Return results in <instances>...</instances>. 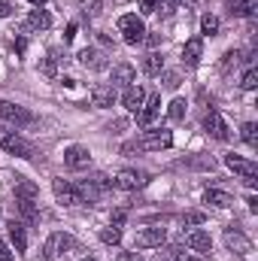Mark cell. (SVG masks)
Segmentation results:
<instances>
[{
  "instance_id": "f546056e",
  "label": "cell",
  "mask_w": 258,
  "mask_h": 261,
  "mask_svg": "<svg viewBox=\"0 0 258 261\" xmlns=\"http://www.w3.org/2000/svg\"><path fill=\"white\" fill-rule=\"evenodd\" d=\"M200 31H203V34H210V37H216V34H219V18L207 12V15L200 18Z\"/></svg>"
},
{
  "instance_id": "7bdbcfd3",
  "label": "cell",
  "mask_w": 258,
  "mask_h": 261,
  "mask_svg": "<svg viewBox=\"0 0 258 261\" xmlns=\"http://www.w3.org/2000/svg\"><path fill=\"white\" fill-rule=\"evenodd\" d=\"M246 203H249V210H252V213H258V197H255V195L249 197V200H246Z\"/></svg>"
},
{
  "instance_id": "f1b7e54d",
  "label": "cell",
  "mask_w": 258,
  "mask_h": 261,
  "mask_svg": "<svg viewBox=\"0 0 258 261\" xmlns=\"http://www.w3.org/2000/svg\"><path fill=\"white\" fill-rule=\"evenodd\" d=\"M100 240H104V243H110V246H116V243H122V228H116V225H110V228H104V231H100Z\"/></svg>"
},
{
  "instance_id": "8992f818",
  "label": "cell",
  "mask_w": 258,
  "mask_h": 261,
  "mask_svg": "<svg viewBox=\"0 0 258 261\" xmlns=\"http://www.w3.org/2000/svg\"><path fill=\"white\" fill-rule=\"evenodd\" d=\"M146 182H149V173H143V170H134V167L122 170V173L113 179V186H116V189H122V192H137V189H143Z\"/></svg>"
},
{
  "instance_id": "44dd1931",
  "label": "cell",
  "mask_w": 258,
  "mask_h": 261,
  "mask_svg": "<svg viewBox=\"0 0 258 261\" xmlns=\"http://www.w3.org/2000/svg\"><path fill=\"white\" fill-rule=\"evenodd\" d=\"M37 195H40L37 182H31L24 176H15V200H37Z\"/></svg>"
},
{
  "instance_id": "74e56055",
  "label": "cell",
  "mask_w": 258,
  "mask_h": 261,
  "mask_svg": "<svg viewBox=\"0 0 258 261\" xmlns=\"http://www.w3.org/2000/svg\"><path fill=\"white\" fill-rule=\"evenodd\" d=\"M146 43H149L152 49H155V46H161V34H149V37H146Z\"/></svg>"
},
{
  "instance_id": "c3c4849f",
  "label": "cell",
  "mask_w": 258,
  "mask_h": 261,
  "mask_svg": "<svg viewBox=\"0 0 258 261\" xmlns=\"http://www.w3.org/2000/svg\"><path fill=\"white\" fill-rule=\"evenodd\" d=\"M82 261H97V258H82Z\"/></svg>"
},
{
  "instance_id": "9a60e30c",
  "label": "cell",
  "mask_w": 258,
  "mask_h": 261,
  "mask_svg": "<svg viewBox=\"0 0 258 261\" xmlns=\"http://www.w3.org/2000/svg\"><path fill=\"white\" fill-rule=\"evenodd\" d=\"M137 82V70L131 64H116L113 67V79H110V85L113 88H128Z\"/></svg>"
},
{
  "instance_id": "ba28073f",
  "label": "cell",
  "mask_w": 258,
  "mask_h": 261,
  "mask_svg": "<svg viewBox=\"0 0 258 261\" xmlns=\"http://www.w3.org/2000/svg\"><path fill=\"white\" fill-rule=\"evenodd\" d=\"M225 243H228V249L237 252V255H249V252H252V240H249L240 228H234V225L225 231Z\"/></svg>"
},
{
  "instance_id": "681fc988",
  "label": "cell",
  "mask_w": 258,
  "mask_h": 261,
  "mask_svg": "<svg viewBox=\"0 0 258 261\" xmlns=\"http://www.w3.org/2000/svg\"><path fill=\"white\" fill-rule=\"evenodd\" d=\"M170 3H173V0H167V6H170Z\"/></svg>"
},
{
  "instance_id": "7dc6e473",
  "label": "cell",
  "mask_w": 258,
  "mask_h": 261,
  "mask_svg": "<svg viewBox=\"0 0 258 261\" xmlns=\"http://www.w3.org/2000/svg\"><path fill=\"white\" fill-rule=\"evenodd\" d=\"M183 3H186V6H194V0H183Z\"/></svg>"
},
{
  "instance_id": "4316f807",
  "label": "cell",
  "mask_w": 258,
  "mask_h": 261,
  "mask_svg": "<svg viewBox=\"0 0 258 261\" xmlns=\"http://www.w3.org/2000/svg\"><path fill=\"white\" fill-rule=\"evenodd\" d=\"M186 107H189V103H186L183 97H176V100L167 107V119H170V122H183V119H186Z\"/></svg>"
},
{
  "instance_id": "b9f144b4",
  "label": "cell",
  "mask_w": 258,
  "mask_h": 261,
  "mask_svg": "<svg viewBox=\"0 0 258 261\" xmlns=\"http://www.w3.org/2000/svg\"><path fill=\"white\" fill-rule=\"evenodd\" d=\"M119 261H143V258H140V255H134V252H125Z\"/></svg>"
},
{
  "instance_id": "7c38bea8",
  "label": "cell",
  "mask_w": 258,
  "mask_h": 261,
  "mask_svg": "<svg viewBox=\"0 0 258 261\" xmlns=\"http://www.w3.org/2000/svg\"><path fill=\"white\" fill-rule=\"evenodd\" d=\"M161 113V94H149L146 100H143V107H140V113H137V122L146 128V125H152L155 122V116Z\"/></svg>"
},
{
  "instance_id": "8d00e7d4",
  "label": "cell",
  "mask_w": 258,
  "mask_h": 261,
  "mask_svg": "<svg viewBox=\"0 0 258 261\" xmlns=\"http://www.w3.org/2000/svg\"><path fill=\"white\" fill-rule=\"evenodd\" d=\"M0 261H12V252H9V246L0 240Z\"/></svg>"
},
{
  "instance_id": "f6af8a7d",
  "label": "cell",
  "mask_w": 258,
  "mask_h": 261,
  "mask_svg": "<svg viewBox=\"0 0 258 261\" xmlns=\"http://www.w3.org/2000/svg\"><path fill=\"white\" fill-rule=\"evenodd\" d=\"M31 3H34V6H43V3H46V0H31Z\"/></svg>"
},
{
  "instance_id": "2e32d148",
  "label": "cell",
  "mask_w": 258,
  "mask_h": 261,
  "mask_svg": "<svg viewBox=\"0 0 258 261\" xmlns=\"http://www.w3.org/2000/svg\"><path fill=\"white\" fill-rule=\"evenodd\" d=\"M79 64L85 67V70H107V55L100 52V49H82L79 52Z\"/></svg>"
},
{
  "instance_id": "d590c367",
  "label": "cell",
  "mask_w": 258,
  "mask_h": 261,
  "mask_svg": "<svg viewBox=\"0 0 258 261\" xmlns=\"http://www.w3.org/2000/svg\"><path fill=\"white\" fill-rule=\"evenodd\" d=\"M237 58H240V52H228V55H225V61H222V67L228 70L231 64H237Z\"/></svg>"
},
{
  "instance_id": "83f0119b",
  "label": "cell",
  "mask_w": 258,
  "mask_h": 261,
  "mask_svg": "<svg viewBox=\"0 0 258 261\" xmlns=\"http://www.w3.org/2000/svg\"><path fill=\"white\" fill-rule=\"evenodd\" d=\"M240 137H243V143H246V146H252V149H255V146H258V125H255V122H246V125L240 128Z\"/></svg>"
},
{
  "instance_id": "3957f363",
  "label": "cell",
  "mask_w": 258,
  "mask_h": 261,
  "mask_svg": "<svg viewBox=\"0 0 258 261\" xmlns=\"http://www.w3.org/2000/svg\"><path fill=\"white\" fill-rule=\"evenodd\" d=\"M119 31H122V40H125L128 46H140V43L146 40V24H143V18L134 15V12H128V15L119 18Z\"/></svg>"
},
{
  "instance_id": "6da1fadb",
  "label": "cell",
  "mask_w": 258,
  "mask_h": 261,
  "mask_svg": "<svg viewBox=\"0 0 258 261\" xmlns=\"http://www.w3.org/2000/svg\"><path fill=\"white\" fill-rule=\"evenodd\" d=\"M170 146H173V134L170 130H149L140 140L125 143L122 152L125 155H134V152H161V149H170Z\"/></svg>"
},
{
  "instance_id": "ac0fdd59",
  "label": "cell",
  "mask_w": 258,
  "mask_h": 261,
  "mask_svg": "<svg viewBox=\"0 0 258 261\" xmlns=\"http://www.w3.org/2000/svg\"><path fill=\"white\" fill-rule=\"evenodd\" d=\"M9 243L15 246V252L28 249V228H24V222H18V219L9 222Z\"/></svg>"
},
{
  "instance_id": "5b68a950",
  "label": "cell",
  "mask_w": 258,
  "mask_h": 261,
  "mask_svg": "<svg viewBox=\"0 0 258 261\" xmlns=\"http://www.w3.org/2000/svg\"><path fill=\"white\" fill-rule=\"evenodd\" d=\"M225 167H228V170H234V173H237V176L249 186V189H255L258 167L249 161V158H240V155H234V152H231V155H225Z\"/></svg>"
},
{
  "instance_id": "7402d4cb",
  "label": "cell",
  "mask_w": 258,
  "mask_h": 261,
  "mask_svg": "<svg viewBox=\"0 0 258 261\" xmlns=\"http://www.w3.org/2000/svg\"><path fill=\"white\" fill-rule=\"evenodd\" d=\"M203 203H213V206H219V210H228V206L234 203V197L228 195V192H222V189H207V192H203Z\"/></svg>"
},
{
  "instance_id": "ffe728a7",
  "label": "cell",
  "mask_w": 258,
  "mask_h": 261,
  "mask_svg": "<svg viewBox=\"0 0 258 261\" xmlns=\"http://www.w3.org/2000/svg\"><path fill=\"white\" fill-rule=\"evenodd\" d=\"M15 213L24 225H37L40 222V210L34 206V200H15Z\"/></svg>"
},
{
  "instance_id": "cb8c5ba5",
  "label": "cell",
  "mask_w": 258,
  "mask_h": 261,
  "mask_svg": "<svg viewBox=\"0 0 258 261\" xmlns=\"http://www.w3.org/2000/svg\"><path fill=\"white\" fill-rule=\"evenodd\" d=\"M228 12L237 18H252L255 15V0H228Z\"/></svg>"
},
{
  "instance_id": "e0dca14e",
  "label": "cell",
  "mask_w": 258,
  "mask_h": 261,
  "mask_svg": "<svg viewBox=\"0 0 258 261\" xmlns=\"http://www.w3.org/2000/svg\"><path fill=\"white\" fill-rule=\"evenodd\" d=\"M143 100H146V88L143 85H128L125 88V94H122V103H125V110H131V113H140V107H143Z\"/></svg>"
},
{
  "instance_id": "4dcf8cb0",
  "label": "cell",
  "mask_w": 258,
  "mask_h": 261,
  "mask_svg": "<svg viewBox=\"0 0 258 261\" xmlns=\"http://www.w3.org/2000/svg\"><path fill=\"white\" fill-rule=\"evenodd\" d=\"M240 85H243L246 91H252V88H255V85H258V70H255V67H249V70L243 73V79H240Z\"/></svg>"
},
{
  "instance_id": "bcb514c9",
  "label": "cell",
  "mask_w": 258,
  "mask_h": 261,
  "mask_svg": "<svg viewBox=\"0 0 258 261\" xmlns=\"http://www.w3.org/2000/svg\"><path fill=\"white\" fill-rule=\"evenodd\" d=\"M179 261H197V258H192V255H183V258H179Z\"/></svg>"
},
{
  "instance_id": "ab89813d",
  "label": "cell",
  "mask_w": 258,
  "mask_h": 261,
  "mask_svg": "<svg viewBox=\"0 0 258 261\" xmlns=\"http://www.w3.org/2000/svg\"><path fill=\"white\" fill-rule=\"evenodd\" d=\"M12 12V6H9V0H0V18H6Z\"/></svg>"
},
{
  "instance_id": "4fadbf2b",
  "label": "cell",
  "mask_w": 258,
  "mask_h": 261,
  "mask_svg": "<svg viewBox=\"0 0 258 261\" xmlns=\"http://www.w3.org/2000/svg\"><path fill=\"white\" fill-rule=\"evenodd\" d=\"M167 240V231L164 228H146V231H140L137 234V249H155V246H161Z\"/></svg>"
},
{
  "instance_id": "d4e9b609",
  "label": "cell",
  "mask_w": 258,
  "mask_h": 261,
  "mask_svg": "<svg viewBox=\"0 0 258 261\" xmlns=\"http://www.w3.org/2000/svg\"><path fill=\"white\" fill-rule=\"evenodd\" d=\"M49 243H52L55 255H64V252H70V249H76V240H73L70 234H52Z\"/></svg>"
},
{
  "instance_id": "52a82bcc",
  "label": "cell",
  "mask_w": 258,
  "mask_h": 261,
  "mask_svg": "<svg viewBox=\"0 0 258 261\" xmlns=\"http://www.w3.org/2000/svg\"><path fill=\"white\" fill-rule=\"evenodd\" d=\"M52 192H55V197H58L64 206H79V203H82L79 186H73V182H67V179H52Z\"/></svg>"
},
{
  "instance_id": "ee69618b",
  "label": "cell",
  "mask_w": 258,
  "mask_h": 261,
  "mask_svg": "<svg viewBox=\"0 0 258 261\" xmlns=\"http://www.w3.org/2000/svg\"><path fill=\"white\" fill-rule=\"evenodd\" d=\"M161 261H179V255H173V252H164V258Z\"/></svg>"
},
{
  "instance_id": "e575fe53",
  "label": "cell",
  "mask_w": 258,
  "mask_h": 261,
  "mask_svg": "<svg viewBox=\"0 0 258 261\" xmlns=\"http://www.w3.org/2000/svg\"><path fill=\"white\" fill-rule=\"evenodd\" d=\"M125 219H128V210H116V213H113V225H116V228H122Z\"/></svg>"
},
{
  "instance_id": "f35d334b",
  "label": "cell",
  "mask_w": 258,
  "mask_h": 261,
  "mask_svg": "<svg viewBox=\"0 0 258 261\" xmlns=\"http://www.w3.org/2000/svg\"><path fill=\"white\" fill-rule=\"evenodd\" d=\"M24 49H28V40H24V37H18V40H15V52H18V55H24Z\"/></svg>"
},
{
  "instance_id": "d6a6232c",
  "label": "cell",
  "mask_w": 258,
  "mask_h": 261,
  "mask_svg": "<svg viewBox=\"0 0 258 261\" xmlns=\"http://www.w3.org/2000/svg\"><path fill=\"white\" fill-rule=\"evenodd\" d=\"M155 9H158V0H140V12L143 15H152Z\"/></svg>"
},
{
  "instance_id": "30bf717a",
  "label": "cell",
  "mask_w": 258,
  "mask_h": 261,
  "mask_svg": "<svg viewBox=\"0 0 258 261\" xmlns=\"http://www.w3.org/2000/svg\"><path fill=\"white\" fill-rule=\"evenodd\" d=\"M203 130H207L210 137H216V140H228V137H231V130H228V125H225V119H222L216 110H210V113L203 116Z\"/></svg>"
},
{
  "instance_id": "8fae6325",
  "label": "cell",
  "mask_w": 258,
  "mask_h": 261,
  "mask_svg": "<svg viewBox=\"0 0 258 261\" xmlns=\"http://www.w3.org/2000/svg\"><path fill=\"white\" fill-rule=\"evenodd\" d=\"M116 103V88L113 85H91V107H97V110H110Z\"/></svg>"
},
{
  "instance_id": "5bb4252c",
  "label": "cell",
  "mask_w": 258,
  "mask_h": 261,
  "mask_svg": "<svg viewBox=\"0 0 258 261\" xmlns=\"http://www.w3.org/2000/svg\"><path fill=\"white\" fill-rule=\"evenodd\" d=\"M183 240H186V246L194 249V252H213V240H210V234H207V231H200V228L186 231V234H183Z\"/></svg>"
},
{
  "instance_id": "1f68e13d",
  "label": "cell",
  "mask_w": 258,
  "mask_h": 261,
  "mask_svg": "<svg viewBox=\"0 0 258 261\" xmlns=\"http://www.w3.org/2000/svg\"><path fill=\"white\" fill-rule=\"evenodd\" d=\"M183 222H186V225H203V222H207V216H203L200 210H189V213L183 216Z\"/></svg>"
},
{
  "instance_id": "60d3db41",
  "label": "cell",
  "mask_w": 258,
  "mask_h": 261,
  "mask_svg": "<svg viewBox=\"0 0 258 261\" xmlns=\"http://www.w3.org/2000/svg\"><path fill=\"white\" fill-rule=\"evenodd\" d=\"M76 37V24H67V31H64V43H70Z\"/></svg>"
},
{
  "instance_id": "9c48e42d",
  "label": "cell",
  "mask_w": 258,
  "mask_h": 261,
  "mask_svg": "<svg viewBox=\"0 0 258 261\" xmlns=\"http://www.w3.org/2000/svg\"><path fill=\"white\" fill-rule=\"evenodd\" d=\"M64 164H67V170H85L91 164V152L85 146H67Z\"/></svg>"
},
{
  "instance_id": "603a6c76",
  "label": "cell",
  "mask_w": 258,
  "mask_h": 261,
  "mask_svg": "<svg viewBox=\"0 0 258 261\" xmlns=\"http://www.w3.org/2000/svg\"><path fill=\"white\" fill-rule=\"evenodd\" d=\"M24 24H28V28H34V31H49V28H52V15H49L46 9H40V6H37V9L28 15V21H24Z\"/></svg>"
},
{
  "instance_id": "7a4b0ae2",
  "label": "cell",
  "mask_w": 258,
  "mask_h": 261,
  "mask_svg": "<svg viewBox=\"0 0 258 261\" xmlns=\"http://www.w3.org/2000/svg\"><path fill=\"white\" fill-rule=\"evenodd\" d=\"M0 149L15 155V158H34L37 155V146L28 137H21L18 130H0Z\"/></svg>"
},
{
  "instance_id": "484cf974",
  "label": "cell",
  "mask_w": 258,
  "mask_h": 261,
  "mask_svg": "<svg viewBox=\"0 0 258 261\" xmlns=\"http://www.w3.org/2000/svg\"><path fill=\"white\" fill-rule=\"evenodd\" d=\"M143 70H146V76H161V70H164V58H161L158 52H149L146 61H143Z\"/></svg>"
},
{
  "instance_id": "277c9868",
  "label": "cell",
  "mask_w": 258,
  "mask_h": 261,
  "mask_svg": "<svg viewBox=\"0 0 258 261\" xmlns=\"http://www.w3.org/2000/svg\"><path fill=\"white\" fill-rule=\"evenodd\" d=\"M0 119H3V122H9V125H15V128L37 125V116H34L31 110H24V107L12 103V100H0Z\"/></svg>"
},
{
  "instance_id": "836d02e7",
  "label": "cell",
  "mask_w": 258,
  "mask_h": 261,
  "mask_svg": "<svg viewBox=\"0 0 258 261\" xmlns=\"http://www.w3.org/2000/svg\"><path fill=\"white\" fill-rule=\"evenodd\" d=\"M164 88H179V73H164Z\"/></svg>"
},
{
  "instance_id": "d6986e66",
  "label": "cell",
  "mask_w": 258,
  "mask_h": 261,
  "mask_svg": "<svg viewBox=\"0 0 258 261\" xmlns=\"http://www.w3.org/2000/svg\"><path fill=\"white\" fill-rule=\"evenodd\" d=\"M200 55H203V40H200V37H192V40L186 43V49H183V64L186 67H197Z\"/></svg>"
}]
</instances>
